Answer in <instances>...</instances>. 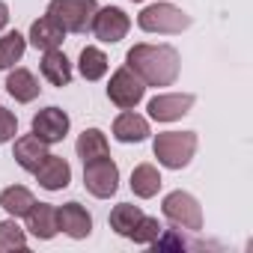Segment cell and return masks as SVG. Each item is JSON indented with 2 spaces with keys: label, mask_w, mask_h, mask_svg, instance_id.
I'll list each match as a JSON object with an SVG mask.
<instances>
[{
  "label": "cell",
  "mask_w": 253,
  "mask_h": 253,
  "mask_svg": "<svg viewBox=\"0 0 253 253\" xmlns=\"http://www.w3.org/2000/svg\"><path fill=\"white\" fill-rule=\"evenodd\" d=\"M45 155H48V143H45V140H39L36 134H24V137H18V140H15V152H12V158L18 161V167H21V170L33 173V170L45 161Z\"/></svg>",
  "instance_id": "2e32d148"
},
{
  "label": "cell",
  "mask_w": 253,
  "mask_h": 253,
  "mask_svg": "<svg viewBox=\"0 0 253 253\" xmlns=\"http://www.w3.org/2000/svg\"><path fill=\"white\" fill-rule=\"evenodd\" d=\"M57 226L69 238H86L92 232V214L81 203H66L57 209Z\"/></svg>",
  "instance_id": "7c38bea8"
},
{
  "label": "cell",
  "mask_w": 253,
  "mask_h": 253,
  "mask_svg": "<svg viewBox=\"0 0 253 253\" xmlns=\"http://www.w3.org/2000/svg\"><path fill=\"white\" fill-rule=\"evenodd\" d=\"M84 185H86V191L92 197L110 200L116 194V188H119V167H116V161H110L107 155L86 161L84 164Z\"/></svg>",
  "instance_id": "8992f818"
},
{
  "label": "cell",
  "mask_w": 253,
  "mask_h": 253,
  "mask_svg": "<svg viewBox=\"0 0 253 253\" xmlns=\"http://www.w3.org/2000/svg\"><path fill=\"white\" fill-rule=\"evenodd\" d=\"M36 173V182L45 188V191H63L69 182H72V167H69V161L66 158H60V155H45V161L33 170Z\"/></svg>",
  "instance_id": "8fae6325"
},
{
  "label": "cell",
  "mask_w": 253,
  "mask_h": 253,
  "mask_svg": "<svg viewBox=\"0 0 253 253\" xmlns=\"http://www.w3.org/2000/svg\"><path fill=\"white\" fill-rule=\"evenodd\" d=\"M24 247H27V235L15 223V217L0 223V253H12V250H24Z\"/></svg>",
  "instance_id": "d4e9b609"
},
{
  "label": "cell",
  "mask_w": 253,
  "mask_h": 253,
  "mask_svg": "<svg viewBox=\"0 0 253 253\" xmlns=\"http://www.w3.org/2000/svg\"><path fill=\"white\" fill-rule=\"evenodd\" d=\"M143 92H146V84L128 69L122 66L110 75V84H107V98L119 107V110H134L140 101H143Z\"/></svg>",
  "instance_id": "52a82bcc"
},
{
  "label": "cell",
  "mask_w": 253,
  "mask_h": 253,
  "mask_svg": "<svg viewBox=\"0 0 253 253\" xmlns=\"http://www.w3.org/2000/svg\"><path fill=\"white\" fill-rule=\"evenodd\" d=\"M15 131H18V119H15V113L6 110V107H0V143H9V140L15 137Z\"/></svg>",
  "instance_id": "4316f807"
},
{
  "label": "cell",
  "mask_w": 253,
  "mask_h": 253,
  "mask_svg": "<svg viewBox=\"0 0 253 253\" xmlns=\"http://www.w3.org/2000/svg\"><path fill=\"white\" fill-rule=\"evenodd\" d=\"M134 3H140V0H134Z\"/></svg>",
  "instance_id": "f1b7e54d"
},
{
  "label": "cell",
  "mask_w": 253,
  "mask_h": 253,
  "mask_svg": "<svg viewBox=\"0 0 253 253\" xmlns=\"http://www.w3.org/2000/svg\"><path fill=\"white\" fill-rule=\"evenodd\" d=\"M191 107H194V95L191 92H164V95H155L149 101V116L155 122H176Z\"/></svg>",
  "instance_id": "30bf717a"
},
{
  "label": "cell",
  "mask_w": 253,
  "mask_h": 253,
  "mask_svg": "<svg viewBox=\"0 0 253 253\" xmlns=\"http://www.w3.org/2000/svg\"><path fill=\"white\" fill-rule=\"evenodd\" d=\"M33 203L36 200H33V194L24 185H9V188H3V194H0V206L6 209L9 217H24Z\"/></svg>",
  "instance_id": "ffe728a7"
},
{
  "label": "cell",
  "mask_w": 253,
  "mask_h": 253,
  "mask_svg": "<svg viewBox=\"0 0 253 253\" xmlns=\"http://www.w3.org/2000/svg\"><path fill=\"white\" fill-rule=\"evenodd\" d=\"M39 69H42V78H45L51 86H69V84H72V63H69V57H66L60 48L45 51Z\"/></svg>",
  "instance_id": "9a60e30c"
},
{
  "label": "cell",
  "mask_w": 253,
  "mask_h": 253,
  "mask_svg": "<svg viewBox=\"0 0 253 253\" xmlns=\"http://www.w3.org/2000/svg\"><path fill=\"white\" fill-rule=\"evenodd\" d=\"M131 191L140 197V200H149L161 191V173L155 164H137L131 170Z\"/></svg>",
  "instance_id": "d6986e66"
},
{
  "label": "cell",
  "mask_w": 253,
  "mask_h": 253,
  "mask_svg": "<svg viewBox=\"0 0 253 253\" xmlns=\"http://www.w3.org/2000/svg\"><path fill=\"white\" fill-rule=\"evenodd\" d=\"M140 217H143L140 206L119 203V206H113V211H110V229H113L116 235H125V238H128V232L134 229V223H137Z\"/></svg>",
  "instance_id": "603a6c76"
},
{
  "label": "cell",
  "mask_w": 253,
  "mask_h": 253,
  "mask_svg": "<svg viewBox=\"0 0 253 253\" xmlns=\"http://www.w3.org/2000/svg\"><path fill=\"white\" fill-rule=\"evenodd\" d=\"M152 152L161 167L182 170L191 164V158L197 152V134L194 131H161L152 143Z\"/></svg>",
  "instance_id": "7a4b0ae2"
},
{
  "label": "cell",
  "mask_w": 253,
  "mask_h": 253,
  "mask_svg": "<svg viewBox=\"0 0 253 253\" xmlns=\"http://www.w3.org/2000/svg\"><path fill=\"white\" fill-rule=\"evenodd\" d=\"M33 134L39 140H45L48 146L51 143H60L66 134H69V113L60 110V107H45L33 116Z\"/></svg>",
  "instance_id": "9c48e42d"
},
{
  "label": "cell",
  "mask_w": 253,
  "mask_h": 253,
  "mask_svg": "<svg viewBox=\"0 0 253 253\" xmlns=\"http://www.w3.org/2000/svg\"><path fill=\"white\" fill-rule=\"evenodd\" d=\"M24 51H27V39L18 30L0 36V69H12L24 57Z\"/></svg>",
  "instance_id": "cb8c5ba5"
},
{
  "label": "cell",
  "mask_w": 253,
  "mask_h": 253,
  "mask_svg": "<svg viewBox=\"0 0 253 253\" xmlns=\"http://www.w3.org/2000/svg\"><path fill=\"white\" fill-rule=\"evenodd\" d=\"M63 39H66V30L54 18H48V15H42L30 27V45L39 48V51H54V48L63 45Z\"/></svg>",
  "instance_id": "e0dca14e"
},
{
  "label": "cell",
  "mask_w": 253,
  "mask_h": 253,
  "mask_svg": "<svg viewBox=\"0 0 253 253\" xmlns=\"http://www.w3.org/2000/svg\"><path fill=\"white\" fill-rule=\"evenodd\" d=\"M128 27H131V21H128V15H125L119 6H104V9H95V18H92L89 30L95 33V39L113 45V42L125 39Z\"/></svg>",
  "instance_id": "ba28073f"
},
{
  "label": "cell",
  "mask_w": 253,
  "mask_h": 253,
  "mask_svg": "<svg viewBox=\"0 0 253 253\" xmlns=\"http://www.w3.org/2000/svg\"><path fill=\"white\" fill-rule=\"evenodd\" d=\"M161 232H164V226L158 223V217H140L137 223H134V229L128 232V238L134 241V244H155L158 238H161Z\"/></svg>",
  "instance_id": "484cf974"
},
{
  "label": "cell",
  "mask_w": 253,
  "mask_h": 253,
  "mask_svg": "<svg viewBox=\"0 0 253 253\" xmlns=\"http://www.w3.org/2000/svg\"><path fill=\"white\" fill-rule=\"evenodd\" d=\"M113 137L119 143H140L149 137V122L134 110H125L113 119Z\"/></svg>",
  "instance_id": "5bb4252c"
},
{
  "label": "cell",
  "mask_w": 253,
  "mask_h": 253,
  "mask_svg": "<svg viewBox=\"0 0 253 253\" xmlns=\"http://www.w3.org/2000/svg\"><path fill=\"white\" fill-rule=\"evenodd\" d=\"M98 3L95 0H51L48 18H54L66 33H86L92 27Z\"/></svg>",
  "instance_id": "3957f363"
},
{
  "label": "cell",
  "mask_w": 253,
  "mask_h": 253,
  "mask_svg": "<svg viewBox=\"0 0 253 253\" xmlns=\"http://www.w3.org/2000/svg\"><path fill=\"white\" fill-rule=\"evenodd\" d=\"M125 66H128L146 86H173L179 78V51L173 45H134L125 54Z\"/></svg>",
  "instance_id": "6da1fadb"
},
{
  "label": "cell",
  "mask_w": 253,
  "mask_h": 253,
  "mask_svg": "<svg viewBox=\"0 0 253 253\" xmlns=\"http://www.w3.org/2000/svg\"><path fill=\"white\" fill-rule=\"evenodd\" d=\"M78 72H81L86 81H98V78H104V75H107V57H104V51L95 48V45H86V48L81 51Z\"/></svg>",
  "instance_id": "44dd1931"
},
{
  "label": "cell",
  "mask_w": 253,
  "mask_h": 253,
  "mask_svg": "<svg viewBox=\"0 0 253 253\" xmlns=\"http://www.w3.org/2000/svg\"><path fill=\"white\" fill-rule=\"evenodd\" d=\"M39 81H36V75L30 72V69H12L9 75H6V92L15 98V101H21V104H27V101H33L36 95H39Z\"/></svg>",
  "instance_id": "ac0fdd59"
},
{
  "label": "cell",
  "mask_w": 253,
  "mask_h": 253,
  "mask_svg": "<svg viewBox=\"0 0 253 253\" xmlns=\"http://www.w3.org/2000/svg\"><path fill=\"white\" fill-rule=\"evenodd\" d=\"M9 24V6L3 3V0H0V30H3Z\"/></svg>",
  "instance_id": "83f0119b"
},
{
  "label": "cell",
  "mask_w": 253,
  "mask_h": 253,
  "mask_svg": "<svg viewBox=\"0 0 253 253\" xmlns=\"http://www.w3.org/2000/svg\"><path fill=\"white\" fill-rule=\"evenodd\" d=\"M161 211H164V217H167L173 226H179V229H191V232H200V229H203V209H200V203H197L188 191H173V194H167L164 203H161Z\"/></svg>",
  "instance_id": "5b68a950"
},
{
  "label": "cell",
  "mask_w": 253,
  "mask_h": 253,
  "mask_svg": "<svg viewBox=\"0 0 253 253\" xmlns=\"http://www.w3.org/2000/svg\"><path fill=\"white\" fill-rule=\"evenodd\" d=\"M24 217H27V229L36 238H42V241H48V238H54L60 232V226H57V206H51V203H33Z\"/></svg>",
  "instance_id": "4fadbf2b"
},
{
  "label": "cell",
  "mask_w": 253,
  "mask_h": 253,
  "mask_svg": "<svg viewBox=\"0 0 253 253\" xmlns=\"http://www.w3.org/2000/svg\"><path fill=\"white\" fill-rule=\"evenodd\" d=\"M137 27L146 33H182L191 27V15L173 3H152L137 15Z\"/></svg>",
  "instance_id": "277c9868"
},
{
  "label": "cell",
  "mask_w": 253,
  "mask_h": 253,
  "mask_svg": "<svg viewBox=\"0 0 253 253\" xmlns=\"http://www.w3.org/2000/svg\"><path fill=\"white\" fill-rule=\"evenodd\" d=\"M75 149H78V158L86 164V161H92V158H101V155H107V137H104L98 128H86V131L78 137Z\"/></svg>",
  "instance_id": "7402d4cb"
}]
</instances>
